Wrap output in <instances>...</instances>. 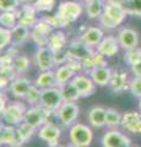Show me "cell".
Returning a JSON list of instances; mask_svg holds the SVG:
<instances>
[{
	"mask_svg": "<svg viewBox=\"0 0 141 147\" xmlns=\"http://www.w3.org/2000/svg\"><path fill=\"white\" fill-rule=\"evenodd\" d=\"M126 15H128V13L125 12L123 6L115 5V4H111V3H106L104 11L98 20L101 22L103 28L114 30L120 24H123V21L125 20Z\"/></svg>",
	"mask_w": 141,
	"mask_h": 147,
	"instance_id": "obj_1",
	"label": "cell"
},
{
	"mask_svg": "<svg viewBox=\"0 0 141 147\" xmlns=\"http://www.w3.org/2000/svg\"><path fill=\"white\" fill-rule=\"evenodd\" d=\"M69 140L72 147H90L93 141V131L86 124L75 123L70 126Z\"/></svg>",
	"mask_w": 141,
	"mask_h": 147,
	"instance_id": "obj_2",
	"label": "cell"
},
{
	"mask_svg": "<svg viewBox=\"0 0 141 147\" xmlns=\"http://www.w3.org/2000/svg\"><path fill=\"white\" fill-rule=\"evenodd\" d=\"M81 15H82V5L72 0L61 1L57 10V16L60 18L63 27L75 22Z\"/></svg>",
	"mask_w": 141,
	"mask_h": 147,
	"instance_id": "obj_3",
	"label": "cell"
},
{
	"mask_svg": "<svg viewBox=\"0 0 141 147\" xmlns=\"http://www.w3.org/2000/svg\"><path fill=\"white\" fill-rule=\"evenodd\" d=\"M26 105L20 102H11L9 103L3 110V120L5 121V125L17 126L24 121V117L26 113Z\"/></svg>",
	"mask_w": 141,
	"mask_h": 147,
	"instance_id": "obj_4",
	"label": "cell"
},
{
	"mask_svg": "<svg viewBox=\"0 0 141 147\" xmlns=\"http://www.w3.org/2000/svg\"><path fill=\"white\" fill-rule=\"evenodd\" d=\"M63 102H64V99H63V96H61L60 87L54 86V87L42 90L39 105H42L44 109L49 110V112H55L63 104Z\"/></svg>",
	"mask_w": 141,
	"mask_h": 147,
	"instance_id": "obj_5",
	"label": "cell"
},
{
	"mask_svg": "<svg viewBox=\"0 0 141 147\" xmlns=\"http://www.w3.org/2000/svg\"><path fill=\"white\" fill-rule=\"evenodd\" d=\"M57 118L64 126H71L79 118L80 108L76 102H63V104L55 110Z\"/></svg>",
	"mask_w": 141,
	"mask_h": 147,
	"instance_id": "obj_6",
	"label": "cell"
},
{
	"mask_svg": "<svg viewBox=\"0 0 141 147\" xmlns=\"http://www.w3.org/2000/svg\"><path fill=\"white\" fill-rule=\"evenodd\" d=\"M101 145L102 147H131V140L118 129H109L103 134Z\"/></svg>",
	"mask_w": 141,
	"mask_h": 147,
	"instance_id": "obj_7",
	"label": "cell"
},
{
	"mask_svg": "<svg viewBox=\"0 0 141 147\" xmlns=\"http://www.w3.org/2000/svg\"><path fill=\"white\" fill-rule=\"evenodd\" d=\"M49 113L51 112L44 109L42 105H32L31 108H27L24 117V123L34 129H39L44 123L48 121Z\"/></svg>",
	"mask_w": 141,
	"mask_h": 147,
	"instance_id": "obj_8",
	"label": "cell"
},
{
	"mask_svg": "<svg viewBox=\"0 0 141 147\" xmlns=\"http://www.w3.org/2000/svg\"><path fill=\"white\" fill-rule=\"evenodd\" d=\"M61 136V130L54 123H44L38 129V137L42 141L47 142L49 147H57L58 141Z\"/></svg>",
	"mask_w": 141,
	"mask_h": 147,
	"instance_id": "obj_9",
	"label": "cell"
},
{
	"mask_svg": "<svg viewBox=\"0 0 141 147\" xmlns=\"http://www.w3.org/2000/svg\"><path fill=\"white\" fill-rule=\"evenodd\" d=\"M34 65L39 71L53 70L54 67V52L49 47H40L34 54Z\"/></svg>",
	"mask_w": 141,
	"mask_h": 147,
	"instance_id": "obj_10",
	"label": "cell"
},
{
	"mask_svg": "<svg viewBox=\"0 0 141 147\" xmlns=\"http://www.w3.org/2000/svg\"><path fill=\"white\" fill-rule=\"evenodd\" d=\"M70 82L76 87V90L79 91L81 98H86V97L92 96L97 87L90 76L82 75V74H76Z\"/></svg>",
	"mask_w": 141,
	"mask_h": 147,
	"instance_id": "obj_11",
	"label": "cell"
},
{
	"mask_svg": "<svg viewBox=\"0 0 141 147\" xmlns=\"http://www.w3.org/2000/svg\"><path fill=\"white\" fill-rule=\"evenodd\" d=\"M117 38L120 48L124 49V52L139 47V33L131 27H123V28H120L117 34Z\"/></svg>",
	"mask_w": 141,
	"mask_h": 147,
	"instance_id": "obj_12",
	"label": "cell"
},
{
	"mask_svg": "<svg viewBox=\"0 0 141 147\" xmlns=\"http://www.w3.org/2000/svg\"><path fill=\"white\" fill-rule=\"evenodd\" d=\"M37 9L33 4H25V5H21L20 9L16 11L17 13V18H19V24L27 26L30 28L38 22V18H37Z\"/></svg>",
	"mask_w": 141,
	"mask_h": 147,
	"instance_id": "obj_13",
	"label": "cell"
},
{
	"mask_svg": "<svg viewBox=\"0 0 141 147\" xmlns=\"http://www.w3.org/2000/svg\"><path fill=\"white\" fill-rule=\"evenodd\" d=\"M121 127L126 132L135 135H141V113L126 112L123 114Z\"/></svg>",
	"mask_w": 141,
	"mask_h": 147,
	"instance_id": "obj_14",
	"label": "cell"
},
{
	"mask_svg": "<svg viewBox=\"0 0 141 147\" xmlns=\"http://www.w3.org/2000/svg\"><path fill=\"white\" fill-rule=\"evenodd\" d=\"M33 82L26 77H15L9 85L10 93L17 99H25L27 92L31 88Z\"/></svg>",
	"mask_w": 141,
	"mask_h": 147,
	"instance_id": "obj_15",
	"label": "cell"
},
{
	"mask_svg": "<svg viewBox=\"0 0 141 147\" xmlns=\"http://www.w3.org/2000/svg\"><path fill=\"white\" fill-rule=\"evenodd\" d=\"M120 45L118 42V38L114 36H104L103 39L101 40V43L97 45L96 50L98 53H101L106 58H112L119 52Z\"/></svg>",
	"mask_w": 141,
	"mask_h": 147,
	"instance_id": "obj_16",
	"label": "cell"
},
{
	"mask_svg": "<svg viewBox=\"0 0 141 147\" xmlns=\"http://www.w3.org/2000/svg\"><path fill=\"white\" fill-rule=\"evenodd\" d=\"M129 84L130 80L128 77V71H125L124 69H117V70H113L112 79L108 86L112 88V91H114L117 93V92H123L128 90Z\"/></svg>",
	"mask_w": 141,
	"mask_h": 147,
	"instance_id": "obj_17",
	"label": "cell"
},
{
	"mask_svg": "<svg viewBox=\"0 0 141 147\" xmlns=\"http://www.w3.org/2000/svg\"><path fill=\"white\" fill-rule=\"evenodd\" d=\"M66 52H67V55H69L70 58L77 59V60H84V59L91 57V55L94 53L93 49L87 47L81 39L75 40V42H72L71 44L67 45Z\"/></svg>",
	"mask_w": 141,
	"mask_h": 147,
	"instance_id": "obj_18",
	"label": "cell"
},
{
	"mask_svg": "<svg viewBox=\"0 0 141 147\" xmlns=\"http://www.w3.org/2000/svg\"><path fill=\"white\" fill-rule=\"evenodd\" d=\"M88 74L92 81L96 84V86L104 87V86H108L109 82H111L113 70L108 66H97V67H93Z\"/></svg>",
	"mask_w": 141,
	"mask_h": 147,
	"instance_id": "obj_19",
	"label": "cell"
},
{
	"mask_svg": "<svg viewBox=\"0 0 141 147\" xmlns=\"http://www.w3.org/2000/svg\"><path fill=\"white\" fill-rule=\"evenodd\" d=\"M104 33H103V30L99 28V27H88L86 28L85 32L81 34V40L87 45L90 48H97V45L101 43V40L103 39Z\"/></svg>",
	"mask_w": 141,
	"mask_h": 147,
	"instance_id": "obj_20",
	"label": "cell"
},
{
	"mask_svg": "<svg viewBox=\"0 0 141 147\" xmlns=\"http://www.w3.org/2000/svg\"><path fill=\"white\" fill-rule=\"evenodd\" d=\"M87 120L91 127L101 129L106 126V108L94 105L87 112Z\"/></svg>",
	"mask_w": 141,
	"mask_h": 147,
	"instance_id": "obj_21",
	"label": "cell"
},
{
	"mask_svg": "<svg viewBox=\"0 0 141 147\" xmlns=\"http://www.w3.org/2000/svg\"><path fill=\"white\" fill-rule=\"evenodd\" d=\"M53 52H58V50H63L65 47H67V39L65 33L61 30L53 31L52 34L49 36L48 39V45Z\"/></svg>",
	"mask_w": 141,
	"mask_h": 147,
	"instance_id": "obj_22",
	"label": "cell"
},
{
	"mask_svg": "<svg viewBox=\"0 0 141 147\" xmlns=\"http://www.w3.org/2000/svg\"><path fill=\"white\" fill-rule=\"evenodd\" d=\"M33 85H36L40 90H45V88H49V87L57 86L55 72H54V70L40 71V74H38V76L33 81Z\"/></svg>",
	"mask_w": 141,
	"mask_h": 147,
	"instance_id": "obj_23",
	"label": "cell"
},
{
	"mask_svg": "<svg viewBox=\"0 0 141 147\" xmlns=\"http://www.w3.org/2000/svg\"><path fill=\"white\" fill-rule=\"evenodd\" d=\"M54 72H55V81H57L58 87H60L63 85L67 84V82H70L72 80V77L76 75V72L72 70L67 64L58 66L55 70H54Z\"/></svg>",
	"mask_w": 141,
	"mask_h": 147,
	"instance_id": "obj_24",
	"label": "cell"
},
{
	"mask_svg": "<svg viewBox=\"0 0 141 147\" xmlns=\"http://www.w3.org/2000/svg\"><path fill=\"white\" fill-rule=\"evenodd\" d=\"M11 33H12V42L15 45L24 44L31 37L30 27L24 26L21 24H17L15 27H13V28L11 30Z\"/></svg>",
	"mask_w": 141,
	"mask_h": 147,
	"instance_id": "obj_25",
	"label": "cell"
},
{
	"mask_svg": "<svg viewBox=\"0 0 141 147\" xmlns=\"http://www.w3.org/2000/svg\"><path fill=\"white\" fill-rule=\"evenodd\" d=\"M103 0H90L86 3V13H87L88 18L94 20V18H99L104 11Z\"/></svg>",
	"mask_w": 141,
	"mask_h": 147,
	"instance_id": "obj_26",
	"label": "cell"
},
{
	"mask_svg": "<svg viewBox=\"0 0 141 147\" xmlns=\"http://www.w3.org/2000/svg\"><path fill=\"white\" fill-rule=\"evenodd\" d=\"M123 114L114 108L106 109V126L108 129H118L121 126Z\"/></svg>",
	"mask_w": 141,
	"mask_h": 147,
	"instance_id": "obj_27",
	"label": "cell"
},
{
	"mask_svg": "<svg viewBox=\"0 0 141 147\" xmlns=\"http://www.w3.org/2000/svg\"><path fill=\"white\" fill-rule=\"evenodd\" d=\"M15 136L16 127L11 125H0V141L3 145L13 147L15 146Z\"/></svg>",
	"mask_w": 141,
	"mask_h": 147,
	"instance_id": "obj_28",
	"label": "cell"
},
{
	"mask_svg": "<svg viewBox=\"0 0 141 147\" xmlns=\"http://www.w3.org/2000/svg\"><path fill=\"white\" fill-rule=\"evenodd\" d=\"M60 91L64 102H76L81 98L79 91L76 90V87L71 82H67V84L60 86Z\"/></svg>",
	"mask_w": 141,
	"mask_h": 147,
	"instance_id": "obj_29",
	"label": "cell"
},
{
	"mask_svg": "<svg viewBox=\"0 0 141 147\" xmlns=\"http://www.w3.org/2000/svg\"><path fill=\"white\" fill-rule=\"evenodd\" d=\"M17 24H19V18L16 11H5L0 13V26L4 28L12 30Z\"/></svg>",
	"mask_w": 141,
	"mask_h": 147,
	"instance_id": "obj_30",
	"label": "cell"
},
{
	"mask_svg": "<svg viewBox=\"0 0 141 147\" xmlns=\"http://www.w3.org/2000/svg\"><path fill=\"white\" fill-rule=\"evenodd\" d=\"M123 9L128 15L141 17V0H125Z\"/></svg>",
	"mask_w": 141,
	"mask_h": 147,
	"instance_id": "obj_31",
	"label": "cell"
},
{
	"mask_svg": "<svg viewBox=\"0 0 141 147\" xmlns=\"http://www.w3.org/2000/svg\"><path fill=\"white\" fill-rule=\"evenodd\" d=\"M124 61L128 66H133L134 64H136L139 60H141V48L140 47H136L133 49H129V50H125L124 53Z\"/></svg>",
	"mask_w": 141,
	"mask_h": 147,
	"instance_id": "obj_32",
	"label": "cell"
},
{
	"mask_svg": "<svg viewBox=\"0 0 141 147\" xmlns=\"http://www.w3.org/2000/svg\"><path fill=\"white\" fill-rule=\"evenodd\" d=\"M13 70L15 72H19V74H24L28 70L30 67V59L25 57V55H17L13 59Z\"/></svg>",
	"mask_w": 141,
	"mask_h": 147,
	"instance_id": "obj_33",
	"label": "cell"
},
{
	"mask_svg": "<svg viewBox=\"0 0 141 147\" xmlns=\"http://www.w3.org/2000/svg\"><path fill=\"white\" fill-rule=\"evenodd\" d=\"M40 93H42V90L38 88L36 85H32L31 88L28 90V92H27L26 97H25L26 102L28 104H31V105L38 104L39 100H40Z\"/></svg>",
	"mask_w": 141,
	"mask_h": 147,
	"instance_id": "obj_34",
	"label": "cell"
},
{
	"mask_svg": "<svg viewBox=\"0 0 141 147\" xmlns=\"http://www.w3.org/2000/svg\"><path fill=\"white\" fill-rule=\"evenodd\" d=\"M16 130H17V132L20 134L21 139L24 140V142H25V141L30 140L31 137H32V135L34 134V130H36V129L32 127V126H30L28 124H26V123L22 121L20 125L16 126Z\"/></svg>",
	"mask_w": 141,
	"mask_h": 147,
	"instance_id": "obj_35",
	"label": "cell"
},
{
	"mask_svg": "<svg viewBox=\"0 0 141 147\" xmlns=\"http://www.w3.org/2000/svg\"><path fill=\"white\" fill-rule=\"evenodd\" d=\"M21 6V0H0V11H17Z\"/></svg>",
	"mask_w": 141,
	"mask_h": 147,
	"instance_id": "obj_36",
	"label": "cell"
},
{
	"mask_svg": "<svg viewBox=\"0 0 141 147\" xmlns=\"http://www.w3.org/2000/svg\"><path fill=\"white\" fill-rule=\"evenodd\" d=\"M11 42H12L11 30L4 28V27L0 26V52H1L3 49H5Z\"/></svg>",
	"mask_w": 141,
	"mask_h": 147,
	"instance_id": "obj_37",
	"label": "cell"
},
{
	"mask_svg": "<svg viewBox=\"0 0 141 147\" xmlns=\"http://www.w3.org/2000/svg\"><path fill=\"white\" fill-rule=\"evenodd\" d=\"M54 4H55V0H34L33 5L38 12H47L54 7Z\"/></svg>",
	"mask_w": 141,
	"mask_h": 147,
	"instance_id": "obj_38",
	"label": "cell"
},
{
	"mask_svg": "<svg viewBox=\"0 0 141 147\" xmlns=\"http://www.w3.org/2000/svg\"><path fill=\"white\" fill-rule=\"evenodd\" d=\"M129 91L136 98H141V77H133L129 84Z\"/></svg>",
	"mask_w": 141,
	"mask_h": 147,
	"instance_id": "obj_39",
	"label": "cell"
},
{
	"mask_svg": "<svg viewBox=\"0 0 141 147\" xmlns=\"http://www.w3.org/2000/svg\"><path fill=\"white\" fill-rule=\"evenodd\" d=\"M67 59H69L67 52H64V50L54 52V64H55V65H58V66L64 65V64H66Z\"/></svg>",
	"mask_w": 141,
	"mask_h": 147,
	"instance_id": "obj_40",
	"label": "cell"
},
{
	"mask_svg": "<svg viewBox=\"0 0 141 147\" xmlns=\"http://www.w3.org/2000/svg\"><path fill=\"white\" fill-rule=\"evenodd\" d=\"M92 61L94 67L97 66H107V61H106V57L102 55L101 53H98L97 50L92 54Z\"/></svg>",
	"mask_w": 141,
	"mask_h": 147,
	"instance_id": "obj_41",
	"label": "cell"
},
{
	"mask_svg": "<svg viewBox=\"0 0 141 147\" xmlns=\"http://www.w3.org/2000/svg\"><path fill=\"white\" fill-rule=\"evenodd\" d=\"M130 71L134 75V77H141V60H139L133 66H130Z\"/></svg>",
	"mask_w": 141,
	"mask_h": 147,
	"instance_id": "obj_42",
	"label": "cell"
},
{
	"mask_svg": "<svg viewBox=\"0 0 141 147\" xmlns=\"http://www.w3.org/2000/svg\"><path fill=\"white\" fill-rule=\"evenodd\" d=\"M21 1H25L26 4H28V3H31V1H33V3H34V0H21Z\"/></svg>",
	"mask_w": 141,
	"mask_h": 147,
	"instance_id": "obj_43",
	"label": "cell"
},
{
	"mask_svg": "<svg viewBox=\"0 0 141 147\" xmlns=\"http://www.w3.org/2000/svg\"><path fill=\"white\" fill-rule=\"evenodd\" d=\"M139 109H140V113H141V98H140V102H139Z\"/></svg>",
	"mask_w": 141,
	"mask_h": 147,
	"instance_id": "obj_44",
	"label": "cell"
},
{
	"mask_svg": "<svg viewBox=\"0 0 141 147\" xmlns=\"http://www.w3.org/2000/svg\"><path fill=\"white\" fill-rule=\"evenodd\" d=\"M82 1H85V3H87V1H90V0H82Z\"/></svg>",
	"mask_w": 141,
	"mask_h": 147,
	"instance_id": "obj_45",
	"label": "cell"
},
{
	"mask_svg": "<svg viewBox=\"0 0 141 147\" xmlns=\"http://www.w3.org/2000/svg\"><path fill=\"white\" fill-rule=\"evenodd\" d=\"M1 145H3V144H1V141H0V147H1Z\"/></svg>",
	"mask_w": 141,
	"mask_h": 147,
	"instance_id": "obj_46",
	"label": "cell"
},
{
	"mask_svg": "<svg viewBox=\"0 0 141 147\" xmlns=\"http://www.w3.org/2000/svg\"><path fill=\"white\" fill-rule=\"evenodd\" d=\"M131 147H133V146H131Z\"/></svg>",
	"mask_w": 141,
	"mask_h": 147,
	"instance_id": "obj_47",
	"label": "cell"
}]
</instances>
